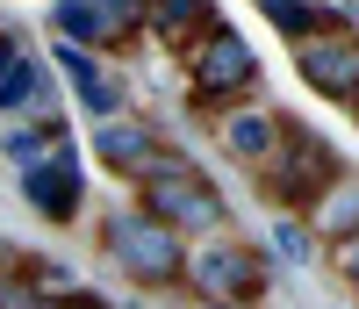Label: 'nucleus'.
Masks as SVG:
<instances>
[{
  "instance_id": "7",
  "label": "nucleus",
  "mask_w": 359,
  "mask_h": 309,
  "mask_svg": "<svg viewBox=\"0 0 359 309\" xmlns=\"http://www.w3.org/2000/svg\"><path fill=\"white\" fill-rule=\"evenodd\" d=\"M22 202L43 216V223H79L86 216V166H79V151L65 144V151H50V159H36V166H22Z\"/></svg>"
},
{
  "instance_id": "17",
  "label": "nucleus",
  "mask_w": 359,
  "mask_h": 309,
  "mask_svg": "<svg viewBox=\"0 0 359 309\" xmlns=\"http://www.w3.org/2000/svg\"><path fill=\"white\" fill-rule=\"evenodd\" d=\"M94 15H101V51L137 44V0H94Z\"/></svg>"
},
{
  "instance_id": "15",
  "label": "nucleus",
  "mask_w": 359,
  "mask_h": 309,
  "mask_svg": "<svg viewBox=\"0 0 359 309\" xmlns=\"http://www.w3.org/2000/svg\"><path fill=\"white\" fill-rule=\"evenodd\" d=\"M43 29H50L57 44L101 51V15H94V0H50V8H43Z\"/></svg>"
},
{
  "instance_id": "2",
  "label": "nucleus",
  "mask_w": 359,
  "mask_h": 309,
  "mask_svg": "<svg viewBox=\"0 0 359 309\" xmlns=\"http://www.w3.org/2000/svg\"><path fill=\"white\" fill-rule=\"evenodd\" d=\"M252 173H259V195L273 202L280 216H302V209L345 173V159H338V144H323V137L302 130L294 115H280V137H273V151H266Z\"/></svg>"
},
{
  "instance_id": "18",
  "label": "nucleus",
  "mask_w": 359,
  "mask_h": 309,
  "mask_svg": "<svg viewBox=\"0 0 359 309\" xmlns=\"http://www.w3.org/2000/svg\"><path fill=\"white\" fill-rule=\"evenodd\" d=\"M273 252H280L287 266H316V252H323V244L309 237V223H302V216H280V223H273Z\"/></svg>"
},
{
  "instance_id": "5",
  "label": "nucleus",
  "mask_w": 359,
  "mask_h": 309,
  "mask_svg": "<svg viewBox=\"0 0 359 309\" xmlns=\"http://www.w3.org/2000/svg\"><path fill=\"white\" fill-rule=\"evenodd\" d=\"M130 188H137V209H151L158 223H172L180 237H208V230H223V216H230L223 209V188L201 180L194 159H165L151 173H137Z\"/></svg>"
},
{
  "instance_id": "13",
  "label": "nucleus",
  "mask_w": 359,
  "mask_h": 309,
  "mask_svg": "<svg viewBox=\"0 0 359 309\" xmlns=\"http://www.w3.org/2000/svg\"><path fill=\"white\" fill-rule=\"evenodd\" d=\"M72 144V122L65 115H29V122H15V130H8V144H0V151H8V159H15V173L22 166H36V159H50V151H65Z\"/></svg>"
},
{
  "instance_id": "16",
  "label": "nucleus",
  "mask_w": 359,
  "mask_h": 309,
  "mask_svg": "<svg viewBox=\"0 0 359 309\" xmlns=\"http://www.w3.org/2000/svg\"><path fill=\"white\" fill-rule=\"evenodd\" d=\"M50 72L72 86V94H86V86L101 79V51H86V44H57L50 51Z\"/></svg>"
},
{
  "instance_id": "11",
  "label": "nucleus",
  "mask_w": 359,
  "mask_h": 309,
  "mask_svg": "<svg viewBox=\"0 0 359 309\" xmlns=\"http://www.w3.org/2000/svg\"><path fill=\"white\" fill-rule=\"evenodd\" d=\"M259 15L287 44H302V37H323V29H352V0H259Z\"/></svg>"
},
{
  "instance_id": "3",
  "label": "nucleus",
  "mask_w": 359,
  "mask_h": 309,
  "mask_svg": "<svg viewBox=\"0 0 359 309\" xmlns=\"http://www.w3.org/2000/svg\"><path fill=\"white\" fill-rule=\"evenodd\" d=\"M180 58H187L194 108H230V101H259V94H266V72H259L252 37H237L223 15L208 22V29H201V37L180 51Z\"/></svg>"
},
{
  "instance_id": "21",
  "label": "nucleus",
  "mask_w": 359,
  "mask_h": 309,
  "mask_svg": "<svg viewBox=\"0 0 359 309\" xmlns=\"http://www.w3.org/2000/svg\"><path fill=\"white\" fill-rule=\"evenodd\" d=\"M0 302H8V309H36L43 295H36V281L22 273V281H8V288H0Z\"/></svg>"
},
{
  "instance_id": "14",
  "label": "nucleus",
  "mask_w": 359,
  "mask_h": 309,
  "mask_svg": "<svg viewBox=\"0 0 359 309\" xmlns=\"http://www.w3.org/2000/svg\"><path fill=\"white\" fill-rule=\"evenodd\" d=\"M302 223H309V237L323 244V237H345V230H359V195H352V180L338 173L331 188H323L309 209H302Z\"/></svg>"
},
{
  "instance_id": "9",
  "label": "nucleus",
  "mask_w": 359,
  "mask_h": 309,
  "mask_svg": "<svg viewBox=\"0 0 359 309\" xmlns=\"http://www.w3.org/2000/svg\"><path fill=\"white\" fill-rule=\"evenodd\" d=\"M273 137H280V115H273V108H259V101H230V108H216V144L230 151V159L259 166L266 151H273Z\"/></svg>"
},
{
  "instance_id": "22",
  "label": "nucleus",
  "mask_w": 359,
  "mask_h": 309,
  "mask_svg": "<svg viewBox=\"0 0 359 309\" xmlns=\"http://www.w3.org/2000/svg\"><path fill=\"white\" fill-rule=\"evenodd\" d=\"M15 58H22V44H15V29H0V72H8Z\"/></svg>"
},
{
  "instance_id": "8",
  "label": "nucleus",
  "mask_w": 359,
  "mask_h": 309,
  "mask_svg": "<svg viewBox=\"0 0 359 309\" xmlns=\"http://www.w3.org/2000/svg\"><path fill=\"white\" fill-rule=\"evenodd\" d=\"M94 151H101V166L115 173V180H137V173H151V166H165V159H187V151H165L151 130H144L137 115H94Z\"/></svg>"
},
{
  "instance_id": "10",
  "label": "nucleus",
  "mask_w": 359,
  "mask_h": 309,
  "mask_svg": "<svg viewBox=\"0 0 359 309\" xmlns=\"http://www.w3.org/2000/svg\"><path fill=\"white\" fill-rule=\"evenodd\" d=\"M216 22V0H137V37H158L165 51H187Z\"/></svg>"
},
{
  "instance_id": "4",
  "label": "nucleus",
  "mask_w": 359,
  "mask_h": 309,
  "mask_svg": "<svg viewBox=\"0 0 359 309\" xmlns=\"http://www.w3.org/2000/svg\"><path fill=\"white\" fill-rule=\"evenodd\" d=\"M273 259L259 244H237V237H187V259H180V288L201 295V302H259L273 288Z\"/></svg>"
},
{
  "instance_id": "19",
  "label": "nucleus",
  "mask_w": 359,
  "mask_h": 309,
  "mask_svg": "<svg viewBox=\"0 0 359 309\" xmlns=\"http://www.w3.org/2000/svg\"><path fill=\"white\" fill-rule=\"evenodd\" d=\"M79 108H86V115H115V108H123V86H115V79L101 72V79H94V86L79 94Z\"/></svg>"
},
{
  "instance_id": "20",
  "label": "nucleus",
  "mask_w": 359,
  "mask_h": 309,
  "mask_svg": "<svg viewBox=\"0 0 359 309\" xmlns=\"http://www.w3.org/2000/svg\"><path fill=\"white\" fill-rule=\"evenodd\" d=\"M323 244H331V273H338V281H352V273H359V252H352V230H345V237H323Z\"/></svg>"
},
{
  "instance_id": "6",
  "label": "nucleus",
  "mask_w": 359,
  "mask_h": 309,
  "mask_svg": "<svg viewBox=\"0 0 359 309\" xmlns=\"http://www.w3.org/2000/svg\"><path fill=\"white\" fill-rule=\"evenodd\" d=\"M294 72H302V86L323 94L331 108H352L359 101V44H352V29L302 37V44H294Z\"/></svg>"
},
{
  "instance_id": "1",
  "label": "nucleus",
  "mask_w": 359,
  "mask_h": 309,
  "mask_svg": "<svg viewBox=\"0 0 359 309\" xmlns=\"http://www.w3.org/2000/svg\"><path fill=\"white\" fill-rule=\"evenodd\" d=\"M101 259L123 273L130 288L144 295H172L180 288V259H187V237H180L172 223H158L151 209H101Z\"/></svg>"
},
{
  "instance_id": "12",
  "label": "nucleus",
  "mask_w": 359,
  "mask_h": 309,
  "mask_svg": "<svg viewBox=\"0 0 359 309\" xmlns=\"http://www.w3.org/2000/svg\"><path fill=\"white\" fill-rule=\"evenodd\" d=\"M57 101V72H50V58H15L8 72H0V115H43Z\"/></svg>"
}]
</instances>
